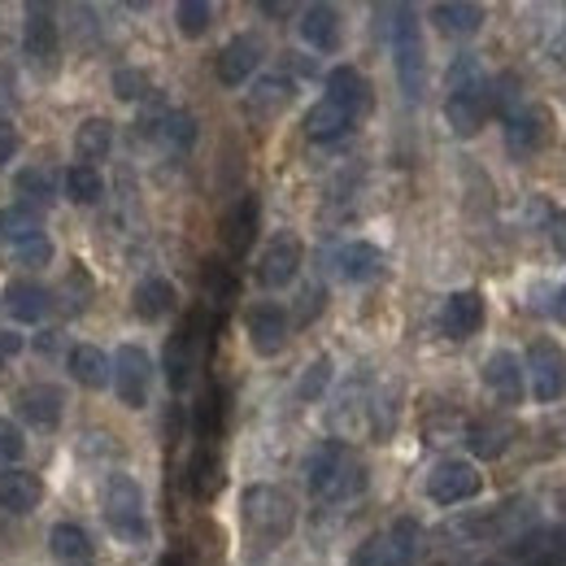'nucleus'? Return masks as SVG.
Returning a JSON list of instances; mask_svg holds the SVG:
<instances>
[{
    "label": "nucleus",
    "mask_w": 566,
    "mask_h": 566,
    "mask_svg": "<svg viewBox=\"0 0 566 566\" xmlns=\"http://www.w3.org/2000/svg\"><path fill=\"white\" fill-rule=\"evenodd\" d=\"M444 118H449V127H453L462 140L475 136V132L493 118V78H484L475 57H458V66L449 71Z\"/></svg>",
    "instance_id": "nucleus-1"
},
{
    "label": "nucleus",
    "mask_w": 566,
    "mask_h": 566,
    "mask_svg": "<svg viewBox=\"0 0 566 566\" xmlns=\"http://www.w3.org/2000/svg\"><path fill=\"white\" fill-rule=\"evenodd\" d=\"M148 388H153V357L140 345H123L114 357V392L127 410H144L148 406Z\"/></svg>",
    "instance_id": "nucleus-9"
},
{
    "label": "nucleus",
    "mask_w": 566,
    "mask_h": 566,
    "mask_svg": "<svg viewBox=\"0 0 566 566\" xmlns=\"http://www.w3.org/2000/svg\"><path fill=\"white\" fill-rule=\"evenodd\" d=\"M354 132V118L345 109H336L332 101H318L310 114H305V136L314 144H336Z\"/></svg>",
    "instance_id": "nucleus-32"
},
{
    "label": "nucleus",
    "mask_w": 566,
    "mask_h": 566,
    "mask_svg": "<svg viewBox=\"0 0 566 566\" xmlns=\"http://www.w3.org/2000/svg\"><path fill=\"white\" fill-rule=\"evenodd\" d=\"M18 192H22L31 206H49L53 192H57V179H53L49 170H22V175H18Z\"/></svg>",
    "instance_id": "nucleus-39"
},
{
    "label": "nucleus",
    "mask_w": 566,
    "mask_h": 566,
    "mask_svg": "<svg viewBox=\"0 0 566 566\" xmlns=\"http://www.w3.org/2000/svg\"><path fill=\"white\" fill-rule=\"evenodd\" d=\"M0 240L4 244H31V240H44V210L31 206V201H13L0 210Z\"/></svg>",
    "instance_id": "nucleus-24"
},
{
    "label": "nucleus",
    "mask_w": 566,
    "mask_h": 566,
    "mask_svg": "<svg viewBox=\"0 0 566 566\" xmlns=\"http://www.w3.org/2000/svg\"><path fill=\"white\" fill-rule=\"evenodd\" d=\"M554 314H558V323H566V283H563V292L554 296Z\"/></svg>",
    "instance_id": "nucleus-52"
},
{
    "label": "nucleus",
    "mask_w": 566,
    "mask_h": 566,
    "mask_svg": "<svg viewBox=\"0 0 566 566\" xmlns=\"http://www.w3.org/2000/svg\"><path fill=\"white\" fill-rule=\"evenodd\" d=\"M22 453H27V436L18 431L13 419H0V467L22 462Z\"/></svg>",
    "instance_id": "nucleus-43"
},
{
    "label": "nucleus",
    "mask_w": 566,
    "mask_h": 566,
    "mask_svg": "<svg viewBox=\"0 0 566 566\" xmlns=\"http://www.w3.org/2000/svg\"><path fill=\"white\" fill-rule=\"evenodd\" d=\"M549 240H554V249L566 258V210L549 218Z\"/></svg>",
    "instance_id": "nucleus-49"
},
{
    "label": "nucleus",
    "mask_w": 566,
    "mask_h": 566,
    "mask_svg": "<svg viewBox=\"0 0 566 566\" xmlns=\"http://www.w3.org/2000/svg\"><path fill=\"white\" fill-rule=\"evenodd\" d=\"M262 13H266V18H283V13H287V4H271V0H266V4H262Z\"/></svg>",
    "instance_id": "nucleus-53"
},
{
    "label": "nucleus",
    "mask_w": 566,
    "mask_h": 566,
    "mask_svg": "<svg viewBox=\"0 0 566 566\" xmlns=\"http://www.w3.org/2000/svg\"><path fill=\"white\" fill-rule=\"evenodd\" d=\"M440 327L449 340H471L484 327V296L480 292H453L440 310Z\"/></svg>",
    "instance_id": "nucleus-15"
},
{
    "label": "nucleus",
    "mask_w": 566,
    "mask_h": 566,
    "mask_svg": "<svg viewBox=\"0 0 566 566\" xmlns=\"http://www.w3.org/2000/svg\"><path fill=\"white\" fill-rule=\"evenodd\" d=\"M523 375H527V370H523V361H518L514 354H505V349L484 361V384L493 388L505 406H518V401H523V392H527Z\"/></svg>",
    "instance_id": "nucleus-23"
},
{
    "label": "nucleus",
    "mask_w": 566,
    "mask_h": 566,
    "mask_svg": "<svg viewBox=\"0 0 566 566\" xmlns=\"http://www.w3.org/2000/svg\"><path fill=\"white\" fill-rule=\"evenodd\" d=\"M323 101H332L336 109H345L349 118H366L370 114V105H375V92H370V83H366V74L354 71V66H336V71L327 74V96Z\"/></svg>",
    "instance_id": "nucleus-13"
},
{
    "label": "nucleus",
    "mask_w": 566,
    "mask_h": 566,
    "mask_svg": "<svg viewBox=\"0 0 566 566\" xmlns=\"http://www.w3.org/2000/svg\"><path fill=\"white\" fill-rule=\"evenodd\" d=\"M206 283H210L213 305H227L235 296V280H231V271L222 262H206Z\"/></svg>",
    "instance_id": "nucleus-45"
},
{
    "label": "nucleus",
    "mask_w": 566,
    "mask_h": 566,
    "mask_svg": "<svg viewBox=\"0 0 566 566\" xmlns=\"http://www.w3.org/2000/svg\"><path fill=\"white\" fill-rule=\"evenodd\" d=\"M292 78L287 74H266V78H258V87L249 92V114L253 118H275L283 114L287 105H292Z\"/></svg>",
    "instance_id": "nucleus-33"
},
{
    "label": "nucleus",
    "mask_w": 566,
    "mask_h": 566,
    "mask_svg": "<svg viewBox=\"0 0 566 566\" xmlns=\"http://www.w3.org/2000/svg\"><path fill=\"white\" fill-rule=\"evenodd\" d=\"M384 566H419L423 563V527L415 518H397L388 532H379Z\"/></svg>",
    "instance_id": "nucleus-17"
},
{
    "label": "nucleus",
    "mask_w": 566,
    "mask_h": 566,
    "mask_svg": "<svg viewBox=\"0 0 566 566\" xmlns=\"http://www.w3.org/2000/svg\"><path fill=\"white\" fill-rule=\"evenodd\" d=\"M66 197L74 206H96L105 197V179L96 166H71L66 170Z\"/></svg>",
    "instance_id": "nucleus-37"
},
{
    "label": "nucleus",
    "mask_w": 566,
    "mask_h": 566,
    "mask_svg": "<svg viewBox=\"0 0 566 566\" xmlns=\"http://www.w3.org/2000/svg\"><path fill=\"white\" fill-rule=\"evenodd\" d=\"M514 558L523 566H566V527H536L518 536Z\"/></svg>",
    "instance_id": "nucleus-19"
},
{
    "label": "nucleus",
    "mask_w": 566,
    "mask_h": 566,
    "mask_svg": "<svg viewBox=\"0 0 566 566\" xmlns=\"http://www.w3.org/2000/svg\"><path fill=\"white\" fill-rule=\"evenodd\" d=\"M305 484H310L314 501L336 505V501H349V496H357L366 489V467L357 462L340 440H327V444L314 449V458L305 467Z\"/></svg>",
    "instance_id": "nucleus-2"
},
{
    "label": "nucleus",
    "mask_w": 566,
    "mask_h": 566,
    "mask_svg": "<svg viewBox=\"0 0 566 566\" xmlns=\"http://www.w3.org/2000/svg\"><path fill=\"white\" fill-rule=\"evenodd\" d=\"M249 345L258 357H275L287 345V314L280 305H253L249 310Z\"/></svg>",
    "instance_id": "nucleus-18"
},
{
    "label": "nucleus",
    "mask_w": 566,
    "mask_h": 566,
    "mask_svg": "<svg viewBox=\"0 0 566 566\" xmlns=\"http://www.w3.org/2000/svg\"><path fill=\"white\" fill-rule=\"evenodd\" d=\"M201 345H206V310H192L166 345V384L175 392H184L192 384V375L201 366Z\"/></svg>",
    "instance_id": "nucleus-6"
},
{
    "label": "nucleus",
    "mask_w": 566,
    "mask_h": 566,
    "mask_svg": "<svg viewBox=\"0 0 566 566\" xmlns=\"http://www.w3.org/2000/svg\"><path fill=\"white\" fill-rule=\"evenodd\" d=\"M101 510H105V523L109 532L123 541V545H144L148 541V510H144V493L132 475H114L105 484V496H101Z\"/></svg>",
    "instance_id": "nucleus-5"
},
{
    "label": "nucleus",
    "mask_w": 566,
    "mask_h": 566,
    "mask_svg": "<svg viewBox=\"0 0 566 566\" xmlns=\"http://www.w3.org/2000/svg\"><path fill=\"white\" fill-rule=\"evenodd\" d=\"M132 310L140 323H161L170 310H175V283L161 280V275H148V280L136 283L132 292Z\"/></svg>",
    "instance_id": "nucleus-28"
},
{
    "label": "nucleus",
    "mask_w": 566,
    "mask_h": 566,
    "mask_svg": "<svg viewBox=\"0 0 566 566\" xmlns=\"http://www.w3.org/2000/svg\"><path fill=\"white\" fill-rule=\"evenodd\" d=\"M523 370L532 375V397L541 406H554L566 397V349L558 340H536Z\"/></svg>",
    "instance_id": "nucleus-7"
},
{
    "label": "nucleus",
    "mask_w": 566,
    "mask_h": 566,
    "mask_svg": "<svg viewBox=\"0 0 566 566\" xmlns=\"http://www.w3.org/2000/svg\"><path fill=\"white\" fill-rule=\"evenodd\" d=\"M431 22H436L444 35L467 40V35H475V31L484 27V9H480V4H467V0H444V4L431 9Z\"/></svg>",
    "instance_id": "nucleus-31"
},
{
    "label": "nucleus",
    "mask_w": 566,
    "mask_h": 566,
    "mask_svg": "<svg viewBox=\"0 0 566 566\" xmlns=\"http://www.w3.org/2000/svg\"><path fill=\"white\" fill-rule=\"evenodd\" d=\"M392 22H388V40H392V62H397V78H401V92L410 101H423L427 87V49H423V31H419V18L410 4H388L384 9Z\"/></svg>",
    "instance_id": "nucleus-4"
},
{
    "label": "nucleus",
    "mask_w": 566,
    "mask_h": 566,
    "mask_svg": "<svg viewBox=\"0 0 566 566\" xmlns=\"http://www.w3.org/2000/svg\"><path fill=\"white\" fill-rule=\"evenodd\" d=\"M301 258H305L301 240H296L292 231H280V235L262 249V258H258V283H262L266 292L287 287V283L296 280V271H301Z\"/></svg>",
    "instance_id": "nucleus-11"
},
{
    "label": "nucleus",
    "mask_w": 566,
    "mask_h": 566,
    "mask_svg": "<svg viewBox=\"0 0 566 566\" xmlns=\"http://www.w3.org/2000/svg\"><path fill=\"white\" fill-rule=\"evenodd\" d=\"M18 262H27V266H44V262H53V244H49V240L18 244Z\"/></svg>",
    "instance_id": "nucleus-47"
},
{
    "label": "nucleus",
    "mask_w": 566,
    "mask_h": 566,
    "mask_svg": "<svg viewBox=\"0 0 566 566\" xmlns=\"http://www.w3.org/2000/svg\"><path fill=\"white\" fill-rule=\"evenodd\" d=\"M40 496H44L40 475H31V471H22V467H4V471H0V510H9V514H31V510L40 505Z\"/></svg>",
    "instance_id": "nucleus-22"
},
{
    "label": "nucleus",
    "mask_w": 566,
    "mask_h": 566,
    "mask_svg": "<svg viewBox=\"0 0 566 566\" xmlns=\"http://www.w3.org/2000/svg\"><path fill=\"white\" fill-rule=\"evenodd\" d=\"M18 349H22V340H18V336H4V332H0V354H18Z\"/></svg>",
    "instance_id": "nucleus-51"
},
{
    "label": "nucleus",
    "mask_w": 566,
    "mask_h": 566,
    "mask_svg": "<svg viewBox=\"0 0 566 566\" xmlns=\"http://www.w3.org/2000/svg\"><path fill=\"white\" fill-rule=\"evenodd\" d=\"M484 489V475L475 471V462H462V458H444V462H436L431 467V475H427V496L436 501V505H462V501H471V496H480Z\"/></svg>",
    "instance_id": "nucleus-8"
},
{
    "label": "nucleus",
    "mask_w": 566,
    "mask_h": 566,
    "mask_svg": "<svg viewBox=\"0 0 566 566\" xmlns=\"http://www.w3.org/2000/svg\"><path fill=\"white\" fill-rule=\"evenodd\" d=\"M175 22H179V31H184L188 40H201V35L210 31L213 9L206 4V0H184V4L175 9Z\"/></svg>",
    "instance_id": "nucleus-38"
},
{
    "label": "nucleus",
    "mask_w": 566,
    "mask_h": 566,
    "mask_svg": "<svg viewBox=\"0 0 566 566\" xmlns=\"http://www.w3.org/2000/svg\"><path fill=\"white\" fill-rule=\"evenodd\" d=\"M327 379H332V357H314V366L301 375V384H296V397L301 401H318L323 397V388H327Z\"/></svg>",
    "instance_id": "nucleus-42"
},
{
    "label": "nucleus",
    "mask_w": 566,
    "mask_h": 566,
    "mask_svg": "<svg viewBox=\"0 0 566 566\" xmlns=\"http://www.w3.org/2000/svg\"><path fill=\"white\" fill-rule=\"evenodd\" d=\"M114 144V123L109 118H87L78 132H74V153H78V166H96Z\"/></svg>",
    "instance_id": "nucleus-36"
},
{
    "label": "nucleus",
    "mask_w": 566,
    "mask_h": 566,
    "mask_svg": "<svg viewBox=\"0 0 566 566\" xmlns=\"http://www.w3.org/2000/svg\"><path fill=\"white\" fill-rule=\"evenodd\" d=\"M301 301H305V305H301V314H296V323H310V318H314V314L323 310V292L314 287V292H305Z\"/></svg>",
    "instance_id": "nucleus-50"
},
{
    "label": "nucleus",
    "mask_w": 566,
    "mask_h": 566,
    "mask_svg": "<svg viewBox=\"0 0 566 566\" xmlns=\"http://www.w3.org/2000/svg\"><path fill=\"white\" fill-rule=\"evenodd\" d=\"M197 427H201V440L213 444V436L222 431V392L210 388L206 397H201V406H197Z\"/></svg>",
    "instance_id": "nucleus-41"
},
{
    "label": "nucleus",
    "mask_w": 566,
    "mask_h": 566,
    "mask_svg": "<svg viewBox=\"0 0 566 566\" xmlns=\"http://www.w3.org/2000/svg\"><path fill=\"white\" fill-rule=\"evenodd\" d=\"M49 554L57 566H92L96 549H92V536L78 527V523H57L49 532Z\"/></svg>",
    "instance_id": "nucleus-27"
},
{
    "label": "nucleus",
    "mask_w": 566,
    "mask_h": 566,
    "mask_svg": "<svg viewBox=\"0 0 566 566\" xmlns=\"http://www.w3.org/2000/svg\"><path fill=\"white\" fill-rule=\"evenodd\" d=\"M518 109H523V83H518L514 74H496L493 78V114L510 118V114H518Z\"/></svg>",
    "instance_id": "nucleus-40"
},
{
    "label": "nucleus",
    "mask_w": 566,
    "mask_h": 566,
    "mask_svg": "<svg viewBox=\"0 0 566 566\" xmlns=\"http://www.w3.org/2000/svg\"><path fill=\"white\" fill-rule=\"evenodd\" d=\"M188 493L197 496V501H210L218 489H222V458H218V449L213 444H201L192 458H188Z\"/></svg>",
    "instance_id": "nucleus-30"
},
{
    "label": "nucleus",
    "mask_w": 566,
    "mask_h": 566,
    "mask_svg": "<svg viewBox=\"0 0 566 566\" xmlns=\"http://www.w3.org/2000/svg\"><path fill=\"white\" fill-rule=\"evenodd\" d=\"M510 440H514V427L505 423V419H480V423L467 427V449L475 458H484V462L501 458L510 449Z\"/></svg>",
    "instance_id": "nucleus-35"
},
{
    "label": "nucleus",
    "mask_w": 566,
    "mask_h": 566,
    "mask_svg": "<svg viewBox=\"0 0 566 566\" xmlns=\"http://www.w3.org/2000/svg\"><path fill=\"white\" fill-rule=\"evenodd\" d=\"M258 227H262V206H258V197H240L227 218H222V244H227V253L231 258H244L249 249H253V240H258Z\"/></svg>",
    "instance_id": "nucleus-14"
},
{
    "label": "nucleus",
    "mask_w": 566,
    "mask_h": 566,
    "mask_svg": "<svg viewBox=\"0 0 566 566\" xmlns=\"http://www.w3.org/2000/svg\"><path fill=\"white\" fill-rule=\"evenodd\" d=\"M240 518H244V532L262 549H275L296 527V501L275 484H249L240 496Z\"/></svg>",
    "instance_id": "nucleus-3"
},
{
    "label": "nucleus",
    "mask_w": 566,
    "mask_h": 566,
    "mask_svg": "<svg viewBox=\"0 0 566 566\" xmlns=\"http://www.w3.org/2000/svg\"><path fill=\"white\" fill-rule=\"evenodd\" d=\"M484 566H501V563H484Z\"/></svg>",
    "instance_id": "nucleus-54"
},
{
    "label": "nucleus",
    "mask_w": 566,
    "mask_h": 566,
    "mask_svg": "<svg viewBox=\"0 0 566 566\" xmlns=\"http://www.w3.org/2000/svg\"><path fill=\"white\" fill-rule=\"evenodd\" d=\"M549 140V114L541 105H523L518 114L505 118V148L514 157H536Z\"/></svg>",
    "instance_id": "nucleus-12"
},
{
    "label": "nucleus",
    "mask_w": 566,
    "mask_h": 566,
    "mask_svg": "<svg viewBox=\"0 0 566 566\" xmlns=\"http://www.w3.org/2000/svg\"><path fill=\"white\" fill-rule=\"evenodd\" d=\"M22 53L40 74L57 71V13L49 4H27V27H22Z\"/></svg>",
    "instance_id": "nucleus-10"
},
{
    "label": "nucleus",
    "mask_w": 566,
    "mask_h": 566,
    "mask_svg": "<svg viewBox=\"0 0 566 566\" xmlns=\"http://www.w3.org/2000/svg\"><path fill=\"white\" fill-rule=\"evenodd\" d=\"M301 40L318 53H336L340 49V13L332 4H310L301 13Z\"/></svg>",
    "instance_id": "nucleus-26"
},
{
    "label": "nucleus",
    "mask_w": 566,
    "mask_h": 566,
    "mask_svg": "<svg viewBox=\"0 0 566 566\" xmlns=\"http://www.w3.org/2000/svg\"><path fill=\"white\" fill-rule=\"evenodd\" d=\"M144 132H148L153 140H161L166 148H175V153H188V148L197 144V123H192V114H184V109H166V114L148 118Z\"/></svg>",
    "instance_id": "nucleus-29"
},
{
    "label": "nucleus",
    "mask_w": 566,
    "mask_h": 566,
    "mask_svg": "<svg viewBox=\"0 0 566 566\" xmlns=\"http://www.w3.org/2000/svg\"><path fill=\"white\" fill-rule=\"evenodd\" d=\"M13 153H18V132H13V123L0 118V166L13 161Z\"/></svg>",
    "instance_id": "nucleus-48"
},
{
    "label": "nucleus",
    "mask_w": 566,
    "mask_h": 566,
    "mask_svg": "<svg viewBox=\"0 0 566 566\" xmlns=\"http://www.w3.org/2000/svg\"><path fill=\"white\" fill-rule=\"evenodd\" d=\"M0 314H4L9 323H40V318L49 314V292L31 280L4 283V292H0Z\"/></svg>",
    "instance_id": "nucleus-21"
},
{
    "label": "nucleus",
    "mask_w": 566,
    "mask_h": 566,
    "mask_svg": "<svg viewBox=\"0 0 566 566\" xmlns=\"http://www.w3.org/2000/svg\"><path fill=\"white\" fill-rule=\"evenodd\" d=\"M258 66H262V40H258V35H235V40H227V49L218 53V78H222L227 87L249 83Z\"/></svg>",
    "instance_id": "nucleus-16"
},
{
    "label": "nucleus",
    "mask_w": 566,
    "mask_h": 566,
    "mask_svg": "<svg viewBox=\"0 0 566 566\" xmlns=\"http://www.w3.org/2000/svg\"><path fill=\"white\" fill-rule=\"evenodd\" d=\"M18 415L31 427H40V431H57V427H62V415H66V397H62V388H53V384H35V388H27V392L18 397Z\"/></svg>",
    "instance_id": "nucleus-20"
},
{
    "label": "nucleus",
    "mask_w": 566,
    "mask_h": 566,
    "mask_svg": "<svg viewBox=\"0 0 566 566\" xmlns=\"http://www.w3.org/2000/svg\"><path fill=\"white\" fill-rule=\"evenodd\" d=\"M349 566H384V549H379V532H375V536H366V541L357 545L354 558H349Z\"/></svg>",
    "instance_id": "nucleus-46"
},
{
    "label": "nucleus",
    "mask_w": 566,
    "mask_h": 566,
    "mask_svg": "<svg viewBox=\"0 0 566 566\" xmlns=\"http://www.w3.org/2000/svg\"><path fill=\"white\" fill-rule=\"evenodd\" d=\"M71 375H74V384H83V388H92V392H101V388L114 384V366H109V357L101 354L96 345H74Z\"/></svg>",
    "instance_id": "nucleus-34"
},
{
    "label": "nucleus",
    "mask_w": 566,
    "mask_h": 566,
    "mask_svg": "<svg viewBox=\"0 0 566 566\" xmlns=\"http://www.w3.org/2000/svg\"><path fill=\"white\" fill-rule=\"evenodd\" d=\"M114 92H118V101H144L153 87H148V74L127 66V71L114 74Z\"/></svg>",
    "instance_id": "nucleus-44"
},
{
    "label": "nucleus",
    "mask_w": 566,
    "mask_h": 566,
    "mask_svg": "<svg viewBox=\"0 0 566 566\" xmlns=\"http://www.w3.org/2000/svg\"><path fill=\"white\" fill-rule=\"evenodd\" d=\"M336 275L345 283H370L384 275V253L375 249V244H366V240H354V244H345L340 253H336Z\"/></svg>",
    "instance_id": "nucleus-25"
}]
</instances>
